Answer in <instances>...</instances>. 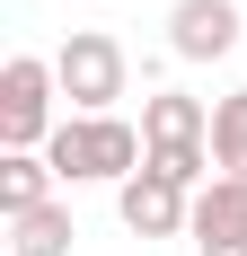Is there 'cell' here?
<instances>
[{"label": "cell", "instance_id": "obj_12", "mask_svg": "<svg viewBox=\"0 0 247 256\" xmlns=\"http://www.w3.org/2000/svg\"><path fill=\"white\" fill-rule=\"evenodd\" d=\"M203 256H247V238H221V248H203Z\"/></svg>", "mask_w": 247, "mask_h": 256}, {"label": "cell", "instance_id": "obj_3", "mask_svg": "<svg viewBox=\"0 0 247 256\" xmlns=\"http://www.w3.org/2000/svg\"><path fill=\"white\" fill-rule=\"evenodd\" d=\"M53 62L36 53H9L0 62V150H44L53 142Z\"/></svg>", "mask_w": 247, "mask_h": 256}, {"label": "cell", "instance_id": "obj_8", "mask_svg": "<svg viewBox=\"0 0 247 256\" xmlns=\"http://www.w3.org/2000/svg\"><path fill=\"white\" fill-rule=\"evenodd\" d=\"M194 248H221V238H247V177H212L194 194Z\"/></svg>", "mask_w": 247, "mask_h": 256}, {"label": "cell", "instance_id": "obj_1", "mask_svg": "<svg viewBox=\"0 0 247 256\" xmlns=\"http://www.w3.org/2000/svg\"><path fill=\"white\" fill-rule=\"evenodd\" d=\"M44 159H53L62 186H124V177H142L150 142L124 124V115H62L53 142H44Z\"/></svg>", "mask_w": 247, "mask_h": 256}, {"label": "cell", "instance_id": "obj_2", "mask_svg": "<svg viewBox=\"0 0 247 256\" xmlns=\"http://www.w3.org/2000/svg\"><path fill=\"white\" fill-rule=\"evenodd\" d=\"M53 80H62L71 115H115V98H124V80H132V62H124V44L106 36V26H80L71 44L53 53Z\"/></svg>", "mask_w": 247, "mask_h": 256}, {"label": "cell", "instance_id": "obj_6", "mask_svg": "<svg viewBox=\"0 0 247 256\" xmlns=\"http://www.w3.org/2000/svg\"><path fill=\"white\" fill-rule=\"evenodd\" d=\"M142 142L150 150H168V142H212V106L186 98V88H159V98H142Z\"/></svg>", "mask_w": 247, "mask_h": 256}, {"label": "cell", "instance_id": "obj_11", "mask_svg": "<svg viewBox=\"0 0 247 256\" xmlns=\"http://www.w3.org/2000/svg\"><path fill=\"white\" fill-rule=\"evenodd\" d=\"M142 168H150V177H168L176 194H194V186H203V168H221V159H212V142H168V150H150Z\"/></svg>", "mask_w": 247, "mask_h": 256}, {"label": "cell", "instance_id": "obj_9", "mask_svg": "<svg viewBox=\"0 0 247 256\" xmlns=\"http://www.w3.org/2000/svg\"><path fill=\"white\" fill-rule=\"evenodd\" d=\"M71 212L62 204H44V212H18V221H9V256H71Z\"/></svg>", "mask_w": 247, "mask_h": 256}, {"label": "cell", "instance_id": "obj_5", "mask_svg": "<svg viewBox=\"0 0 247 256\" xmlns=\"http://www.w3.org/2000/svg\"><path fill=\"white\" fill-rule=\"evenodd\" d=\"M115 212H124V230H132V238H176L186 221H194V194H176L168 177H150V168H142V177L115 186Z\"/></svg>", "mask_w": 247, "mask_h": 256}, {"label": "cell", "instance_id": "obj_4", "mask_svg": "<svg viewBox=\"0 0 247 256\" xmlns=\"http://www.w3.org/2000/svg\"><path fill=\"white\" fill-rule=\"evenodd\" d=\"M238 44V0H176L168 9V53L176 62H221Z\"/></svg>", "mask_w": 247, "mask_h": 256}, {"label": "cell", "instance_id": "obj_10", "mask_svg": "<svg viewBox=\"0 0 247 256\" xmlns=\"http://www.w3.org/2000/svg\"><path fill=\"white\" fill-rule=\"evenodd\" d=\"M212 159H221V177H247V88L212 106Z\"/></svg>", "mask_w": 247, "mask_h": 256}, {"label": "cell", "instance_id": "obj_7", "mask_svg": "<svg viewBox=\"0 0 247 256\" xmlns=\"http://www.w3.org/2000/svg\"><path fill=\"white\" fill-rule=\"evenodd\" d=\"M53 159L44 150H0V221H18V212H44L53 204Z\"/></svg>", "mask_w": 247, "mask_h": 256}]
</instances>
